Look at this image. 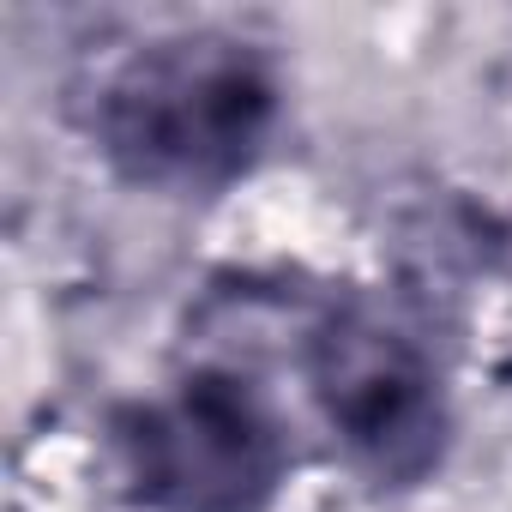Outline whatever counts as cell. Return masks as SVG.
Instances as JSON below:
<instances>
[{"label": "cell", "mask_w": 512, "mask_h": 512, "mask_svg": "<svg viewBox=\"0 0 512 512\" xmlns=\"http://www.w3.org/2000/svg\"><path fill=\"white\" fill-rule=\"evenodd\" d=\"M314 398L344 452L374 482H422L446 446V398L434 362L374 308H338L308 344Z\"/></svg>", "instance_id": "cell-3"}, {"label": "cell", "mask_w": 512, "mask_h": 512, "mask_svg": "<svg viewBox=\"0 0 512 512\" xmlns=\"http://www.w3.org/2000/svg\"><path fill=\"white\" fill-rule=\"evenodd\" d=\"M272 121V67L260 61V49L217 31L145 43L97 91V145L139 187H223L266 151Z\"/></svg>", "instance_id": "cell-1"}, {"label": "cell", "mask_w": 512, "mask_h": 512, "mask_svg": "<svg viewBox=\"0 0 512 512\" xmlns=\"http://www.w3.org/2000/svg\"><path fill=\"white\" fill-rule=\"evenodd\" d=\"M109 446L145 512H266L290 470L284 428L235 374H187L175 392L115 410Z\"/></svg>", "instance_id": "cell-2"}]
</instances>
